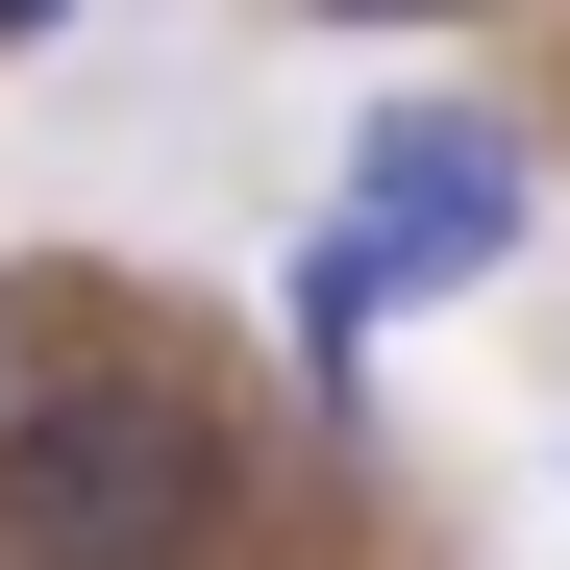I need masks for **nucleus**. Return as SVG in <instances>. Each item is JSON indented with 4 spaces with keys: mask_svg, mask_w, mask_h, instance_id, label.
Segmentation results:
<instances>
[{
    "mask_svg": "<svg viewBox=\"0 0 570 570\" xmlns=\"http://www.w3.org/2000/svg\"><path fill=\"white\" fill-rule=\"evenodd\" d=\"M224 546V422L174 372H50L0 422V570H199Z\"/></svg>",
    "mask_w": 570,
    "mask_h": 570,
    "instance_id": "obj_1",
    "label": "nucleus"
},
{
    "mask_svg": "<svg viewBox=\"0 0 570 570\" xmlns=\"http://www.w3.org/2000/svg\"><path fill=\"white\" fill-rule=\"evenodd\" d=\"M347 224L397 248V273H521L546 174H521V125H471V100H397V125H347Z\"/></svg>",
    "mask_w": 570,
    "mask_h": 570,
    "instance_id": "obj_2",
    "label": "nucleus"
},
{
    "mask_svg": "<svg viewBox=\"0 0 570 570\" xmlns=\"http://www.w3.org/2000/svg\"><path fill=\"white\" fill-rule=\"evenodd\" d=\"M397 298H422V273H397V248H372V224L323 199V224H298V273H273V347H298L323 397H347V372H372V323H397Z\"/></svg>",
    "mask_w": 570,
    "mask_h": 570,
    "instance_id": "obj_3",
    "label": "nucleus"
},
{
    "mask_svg": "<svg viewBox=\"0 0 570 570\" xmlns=\"http://www.w3.org/2000/svg\"><path fill=\"white\" fill-rule=\"evenodd\" d=\"M50 372H75V347H50V298H26V273H0V422H26Z\"/></svg>",
    "mask_w": 570,
    "mask_h": 570,
    "instance_id": "obj_4",
    "label": "nucleus"
},
{
    "mask_svg": "<svg viewBox=\"0 0 570 570\" xmlns=\"http://www.w3.org/2000/svg\"><path fill=\"white\" fill-rule=\"evenodd\" d=\"M323 26H471V0H323Z\"/></svg>",
    "mask_w": 570,
    "mask_h": 570,
    "instance_id": "obj_5",
    "label": "nucleus"
},
{
    "mask_svg": "<svg viewBox=\"0 0 570 570\" xmlns=\"http://www.w3.org/2000/svg\"><path fill=\"white\" fill-rule=\"evenodd\" d=\"M50 26H75V0H0V50H50Z\"/></svg>",
    "mask_w": 570,
    "mask_h": 570,
    "instance_id": "obj_6",
    "label": "nucleus"
}]
</instances>
